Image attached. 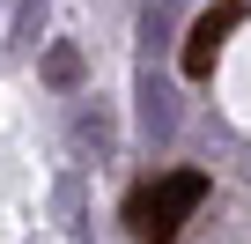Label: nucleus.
<instances>
[{"mask_svg":"<svg viewBox=\"0 0 251 244\" xmlns=\"http://www.w3.org/2000/svg\"><path fill=\"white\" fill-rule=\"evenodd\" d=\"M200 200H207V170H163L126 192V229L141 244H177V229L200 215Z\"/></svg>","mask_w":251,"mask_h":244,"instance_id":"obj_1","label":"nucleus"},{"mask_svg":"<svg viewBox=\"0 0 251 244\" xmlns=\"http://www.w3.org/2000/svg\"><path fill=\"white\" fill-rule=\"evenodd\" d=\"M236 23H244V0H222V8H207L200 23H192V37H185V52H177V67L192 74V81H207L214 74V52L236 37Z\"/></svg>","mask_w":251,"mask_h":244,"instance_id":"obj_2","label":"nucleus"}]
</instances>
